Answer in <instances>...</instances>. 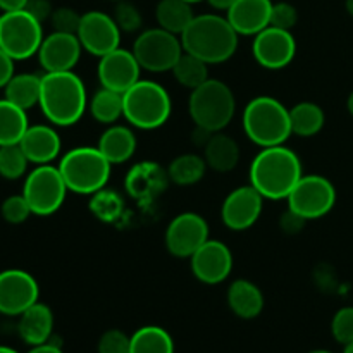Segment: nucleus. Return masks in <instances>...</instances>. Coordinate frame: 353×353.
Wrapping results in <instances>:
<instances>
[{
	"label": "nucleus",
	"mask_w": 353,
	"mask_h": 353,
	"mask_svg": "<svg viewBox=\"0 0 353 353\" xmlns=\"http://www.w3.org/2000/svg\"><path fill=\"white\" fill-rule=\"evenodd\" d=\"M302 176V161L286 145L262 148L250 164V185L268 200L288 199Z\"/></svg>",
	"instance_id": "f257e3e1"
},
{
	"label": "nucleus",
	"mask_w": 353,
	"mask_h": 353,
	"mask_svg": "<svg viewBox=\"0 0 353 353\" xmlns=\"http://www.w3.org/2000/svg\"><path fill=\"white\" fill-rule=\"evenodd\" d=\"M40 109L54 126L68 128L79 123L88 109L83 79L74 71L45 72L41 76Z\"/></svg>",
	"instance_id": "f03ea898"
},
{
	"label": "nucleus",
	"mask_w": 353,
	"mask_h": 353,
	"mask_svg": "<svg viewBox=\"0 0 353 353\" xmlns=\"http://www.w3.org/2000/svg\"><path fill=\"white\" fill-rule=\"evenodd\" d=\"M179 38L185 52L202 59L209 65L230 61L236 54L240 41V34L234 31L228 17L219 14L195 16Z\"/></svg>",
	"instance_id": "7ed1b4c3"
},
{
	"label": "nucleus",
	"mask_w": 353,
	"mask_h": 353,
	"mask_svg": "<svg viewBox=\"0 0 353 353\" xmlns=\"http://www.w3.org/2000/svg\"><path fill=\"white\" fill-rule=\"evenodd\" d=\"M241 124L252 143L261 148L285 145L293 134L290 109L269 95L255 97L247 103Z\"/></svg>",
	"instance_id": "20e7f679"
},
{
	"label": "nucleus",
	"mask_w": 353,
	"mask_h": 353,
	"mask_svg": "<svg viewBox=\"0 0 353 353\" xmlns=\"http://www.w3.org/2000/svg\"><path fill=\"white\" fill-rule=\"evenodd\" d=\"M57 168L69 192L76 195H93L105 188L112 172V164L103 157L99 147L71 148Z\"/></svg>",
	"instance_id": "39448f33"
},
{
	"label": "nucleus",
	"mask_w": 353,
	"mask_h": 353,
	"mask_svg": "<svg viewBox=\"0 0 353 353\" xmlns=\"http://www.w3.org/2000/svg\"><path fill=\"white\" fill-rule=\"evenodd\" d=\"M188 112L196 128L209 133H219L233 121L236 99L230 86L221 79H207L199 88L192 90Z\"/></svg>",
	"instance_id": "423d86ee"
},
{
	"label": "nucleus",
	"mask_w": 353,
	"mask_h": 353,
	"mask_svg": "<svg viewBox=\"0 0 353 353\" xmlns=\"http://www.w3.org/2000/svg\"><path fill=\"white\" fill-rule=\"evenodd\" d=\"M171 112V97L157 81L140 79L124 93V119L138 130L152 131L164 126Z\"/></svg>",
	"instance_id": "0eeeda50"
},
{
	"label": "nucleus",
	"mask_w": 353,
	"mask_h": 353,
	"mask_svg": "<svg viewBox=\"0 0 353 353\" xmlns=\"http://www.w3.org/2000/svg\"><path fill=\"white\" fill-rule=\"evenodd\" d=\"M43 38L41 23L26 9L9 10L0 16V48L14 61L37 55Z\"/></svg>",
	"instance_id": "6e6552de"
},
{
	"label": "nucleus",
	"mask_w": 353,
	"mask_h": 353,
	"mask_svg": "<svg viewBox=\"0 0 353 353\" xmlns=\"http://www.w3.org/2000/svg\"><path fill=\"white\" fill-rule=\"evenodd\" d=\"M68 186L59 168L52 164L37 165L23 186V195L34 216L47 217L57 212L68 195Z\"/></svg>",
	"instance_id": "1a4fd4ad"
},
{
	"label": "nucleus",
	"mask_w": 353,
	"mask_h": 353,
	"mask_svg": "<svg viewBox=\"0 0 353 353\" xmlns=\"http://www.w3.org/2000/svg\"><path fill=\"white\" fill-rule=\"evenodd\" d=\"M183 52L185 48L181 38L162 28L141 31L133 43V54L138 64L150 72L172 71Z\"/></svg>",
	"instance_id": "9d476101"
},
{
	"label": "nucleus",
	"mask_w": 353,
	"mask_h": 353,
	"mask_svg": "<svg viewBox=\"0 0 353 353\" xmlns=\"http://www.w3.org/2000/svg\"><path fill=\"white\" fill-rule=\"evenodd\" d=\"M288 210L303 221L327 216L336 203V188L321 174H303L288 195Z\"/></svg>",
	"instance_id": "9b49d317"
},
{
	"label": "nucleus",
	"mask_w": 353,
	"mask_h": 353,
	"mask_svg": "<svg viewBox=\"0 0 353 353\" xmlns=\"http://www.w3.org/2000/svg\"><path fill=\"white\" fill-rule=\"evenodd\" d=\"M164 240L172 257L190 259L209 240V224L200 214L183 212L169 223Z\"/></svg>",
	"instance_id": "f8f14e48"
},
{
	"label": "nucleus",
	"mask_w": 353,
	"mask_h": 353,
	"mask_svg": "<svg viewBox=\"0 0 353 353\" xmlns=\"http://www.w3.org/2000/svg\"><path fill=\"white\" fill-rule=\"evenodd\" d=\"M252 54L261 68L279 71L288 68L296 54V40L292 31L268 26L252 41Z\"/></svg>",
	"instance_id": "ddd939ff"
},
{
	"label": "nucleus",
	"mask_w": 353,
	"mask_h": 353,
	"mask_svg": "<svg viewBox=\"0 0 353 353\" xmlns=\"http://www.w3.org/2000/svg\"><path fill=\"white\" fill-rule=\"evenodd\" d=\"M78 38L83 50L100 59L119 48L121 30L109 14L102 10H88L81 16Z\"/></svg>",
	"instance_id": "4468645a"
},
{
	"label": "nucleus",
	"mask_w": 353,
	"mask_h": 353,
	"mask_svg": "<svg viewBox=\"0 0 353 353\" xmlns=\"http://www.w3.org/2000/svg\"><path fill=\"white\" fill-rule=\"evenodd\" d=\"M40 299V286L30 272L23 269H6L0 272V314L17 316Z\"/></svg>",
	"instance_id": "2eb2a0df"
},
{
	"label": "nucleus",
	"mask_w": 353,
	"mask_h": 353,
	"mask_svg": "<svg viewBox=\"0 0 353 353\" xmlns=\"http://www.w3.org/2000/svg\"><path fill=\"white\" fill-rule=\"evenodd\" d=\"M264 196L252 185L238 186L224 199L221 207L223 224L231 231H247L261 219Z\"/></svg>",
	"instance_id": "dca6fc26"
},
{
	"label": "nucleus",
	"mask_w": 353,
	"mask_h": 353,
	"mask_svg": "<svg viewBox=\"0 0 353 353\" xmlns=\"http://www.w3.org/2000/svg\"><path fill=\"white\" fill-rule=\"evenodd\" d=\"M192 272L203 285H221L233 272V254L230 247L219 240H207L190 257Z\"/></svg>",
	"instance_id": "f3484780"
},
{
	"label": "nucleus",
	"mask_w": 353,
	"mask_h": 353,
	"mask_svg": "<svg viewBox=\"0 0 353 353\" xmlns=\"http://www.w3.org/2000/svg\"><path fill=\"white\" fill-rule=\"evenodd\" d=\"M141 65L138 64L133 50L116 48L110 54L100 57L97 74L103 88L126 93L133 85L140 81Z\"/></svg>",
	"instance_id": "a211bd4d"
},
{
	"label": "nucleus",
	"mask_w": 353,
	"mask_h": 353,
	"mask_svg": "<svg viewBox=\"0 0 353 353\" xmlns=\"http://www.w3.org/2000/svg\"><path fill=\"white\" fill-rule=\"evenodd\" d=\"M81 52L83 47L78 34L54 31L43 38L37 55L45 72H64L74 69Z\"/></svg>",
	"instance_id": "6ab92c4d"
},
{
	"label": "nucleus",
	"mask_w": 353,
	"mask_h": 353,
	"mask_svg": "<svg viewBox=\"0 0 353 353\" xmlns=\"http://www.w3.org/2000/svg\"><path fill=\"white\" fill-rule=\"evenodd\" d=\"M272 3V0H236L226 17L240 37H255L271 23Z\"/></svg>",
	"instance_id": "aec40b11"
},
{
	"label": "nucleus",
	"mask_w": 353,
	"mask_h": 353,
	"mask_svg": "<svg viewBox=\"0 0 353 353\" xmlns=\"http://www.w3.org/2000/svg\"><path fill=\"white\" fill-rule=\"evenodd\" d=\"M21 148L26 154L28 161L34 165L52 164L59 157L62 141L55 128L47 124H34L30 126L19 141Z\"/></svg>",
	"instance_id": "412c9836"
},
{
	"label": "nucleus",
	"mask_w": 353,
	"mask_h": 353,
	"mask_svg": "<svg viewBox=\"0 0 353 353\" xmlns=\"http://www.w3.org/2000/svg\"><path fill=\"white\" fill-rule=\"evenodd\" d=\"M168 179V172H164V169L159 164L140 162L128 172L126 190L134 200L148 202V200H154L165 188Z\"/></svg>",
	"instance_id": "4be33fe9"
},
{
	"label": "nucleus",
	"mask_w": 353,
	"mask_h": 353,
	"mask_svg": "<svg viewBox=\"0 0 353 353\" xmlns=\"http://www.w3.org/2000/svg\"><path fill=\"white\" fill-rule=\"evenodd\" d=\"M17 333L21 340L30 347L50 341L52 333H54V312L50 307L38 300L30 309L24 310L19 316Z\"/></svg>",
	"instance_id": "5701e85b"
},
{
	"label": "nucleus",
	"mask_w": 353,
	"mask_h": 353,
	"mask_svg": "<svg viewBox=\"0 0 353 353\" xmlns=\"http://www.w3.org/2000/svg\"><path fill=\"white\" fill-rule=\"evenodd\" d=\"M228 307L236 317L245 321L255 319L264 310V293L255 283L248 279H236L226 293Z\"/></svg>",
	"instance_id": "b1692460"
},
{
	"label": "nucleus",
	"mask_w": 353,
	"mask_h": 353,
	"mask_svg": "<svg viewBox=\"0 0 353 353\" xmlns=\"http://www.w3.org/2000/svg\"><path fill=\"white\" fill-rule=\"evenodd\" d=\"M137 137L133 130L124 124H110L102 133L99 140V150L102 152L103 157L112 165L124 164L130 161L137 152Z\"/></svg>",
	"instance_id": "393cba45"
},
{
	"label": "nucleus",
	"mask_w": 353,
	"mask_h": 353,
	"mask_svg": "<svg viewBox=\"0 0 353 353\" xmlns=\"http://www.w3.org/2000/svg\"><path fill=\"white\" fill-rule=\"evenodd\" d=\"M203 152L207 165L216 172L233 171L240 162V147L236 140L224 134L223 131L210 134L203 145Z\"/></svg>",
	"instance_id": "a878e982"
},
{
	"label": "nucleus",
	"mask_w": 353,
	"mask_h": 353,
	"mask_svg": "<svg viewBox=\"0 0 353 353\" xmlns=\"http://www.w3.org/2000/svg\"><path fill=\"white\" fill-rule=\"evenodd\" d=\"M3 90H6L3 99L28 112V110L40 103L41 76L30 74V72L14 74L10 81L3 86Z\"/></svg>",
	"instance_id": "bb28decb"
},
{
	"label": "nucleus",
	"mask_w": 353,
	"mask_h": 353,
	"mask_svg": "<svg viewBox=\"0 0 353 353\" xmlns=\"http://www.w3.org/2000/svg\"><path fill=\"white\" fill-rule=\"evenodd\" d=\"M195 14L192 3L185 0H161L155 7V19L159 28L181 37L183 31L190 26Z\"/></svg>",
	"instance_id": "cd10ccee"
},
{
	"label": "nucleus",
	"mask_w": 353,
	"mask_h": 353,
	"mask_svg": "<svg viewBox=\"0 0 353 353\" xmlns=\"http://www.w3.org/2000/svg\"><path fill=\"white\" fill-rule=\"evenodd\" d=\"M290 123H292L293 134L310 138L323 131L326 116H324L323 107L317 105V103L300 102L290 109Z\"/></svg>",
	"instance_id": "c85d7f7f"
},
{
	"label": "nucleus",
	"mask_w": 353,
	"mask_h": 353,
	"mask_svg": "<svg viewBox=\"0 0 353 353\" xmlns=\"http://www.w3.org/2000/svg\"><path fill=\"white\" fill-rule=\"evenodd\" d=\"M30 128L26 110L9 100H0V147L19 143Z\"/></svg>",
	"instance_id": "c756f323"
},
{
	"label": "nucleus",
	"mask_w": 353,
	"mask_h": 353,
	"mask_svg": "<svg viewBox=\"0 0 353 353\" xmlns=\"http://www.w3.org/2000/svg\"><path fill=\"white\" fill-rule=\"evenodd\" d=\"M90 114L100 124H116L124 117V93L114 92L109 88H100L88 103Z\"/></svg>",
	"instance_id": "7c9ffc66"
},
{
	"label": "nucleus",
	"mask_w": 353,
	"mask_h": 353,
	"mask_svg": "<svg viewBox=\"0 0 353 353\" xmlns=\"http://www.w3.org/2000/svg\"><path fill=\"white\" fill-rule=\"evenodd\" d=\"M205 159L196 154H183L172 159L168 168V176L174 185L178 186H192L202 181L207 171Z\"/></svg>",
	"instance_id": "2f4dec72"
},
{
	"label": "nucleus",
	"mask_w": 353,
	"mask_h": 353,
	"mask_svg": "<svg viewBox=\"0 0 353 353\" xmlns=\"http://www.w3.org/2000/svg\"><path fill=\"white\" fill-rule=\"evenodd\" d=\"M130 353H174V341L164 327L143 326L131 334Z\"/></svg>",
	"instance_id": "473e14b6"
},
{
	"label": "nucleus",
	"mask_w": 353,
	"mask_h": 353,
	"mask_svg": "<svg viewBox=\"0 0 353 353\" xmlns=\"http://www.w3.org/2000/svg\"><path fill=\"white\" fill-rule=\"evenodd\" d=\"M90 196L92 199H90L88 209L95 219L105 224L117 223L121 219L124 212V200L116 190L102 188Z\"/></svg>",
	"instance_id": "72a5a7b5"
},
{
	"label": "nucleus",
	"mask_w": 353,
	"mask_h": 353,
	"mask_svg": "<svg viewBox=\"0 0 353 353\" xmlns=\"http://www.w3.org/2000/svg\"><path fill=\"white\" fill-rule=\"evenodd\" d=\"M171 72L179 85L188 90H195L209 79V64L188 52H183Z\"/></svg>",
	"instance_id": "f704fd0d"
},
{
	"label": "nucleus",
	"mask_w": 353,
	"mask_h": 353,
	"mask_svg": "<svg viewBox=\"0 0 353 353\" xmlns=\"http://www.w3.org/2000/svg\"><path fill=\"white\" fill-rule=\"evenodd\" d=\"M28 164H30V161H28L26 154L19 143L0 147V176L3 179L14 181V179L23 178Z\"/></svg>",
	"instance_id": "c9c22d12"
},
{
	"label": "nucleus",
	"mask_w": 353,
	"mask_h": 353,
	"mask_svg": "<svg viewBox=\"0 0 353 353\" xmlns=\"http://www.w3.org/2000/svg\"><path fill=\"white\" fill-rule=\"evenodd\" d=\"M112 17L119 26L121 33H137L143 26V17H141L140 9L128 0L117 2Z\"/></svg>",
	"instance_id": "e433bc0d"
},
{
	"label": "nucleus",
	"mask_w": 353,
	"mask_h": 353,
	"mask_svg": "<svg viewBox=\"0 0 353 353\" xmlns=\"http://www.w3.org/2000/svg\"><path fill=\"white\" fill-rule=\"evenodd\" d=\"M331 334L340 345L353 341V307H341L331 321Z\"/></svg>",
	"instance_id": "4c0bfd02"
},
{
	"label": "nucleus",
	"mask_w": 353,
	"mask_h": 353,
	"mask_svg": "<svg viewBox=\"0 0 353 353\" xmlns=\"http://www.w3.org/2000/svg\"><path fill=\"white\" fill-rule=\"evenodd\" d=\"M0 212H2L3 219L10 224H23L33 214L31 212L30 203L24 199L23 193L21 195H12L3 200Z\"/></svg>",
	"instance_id": "58836bf2"
},
{
	"label": "nucleus",
	"mask_w": 353,
	"mask_h": 353,
	"mask_svg": "<svg viewBox=\"0 0 353 353\" xmlns=\"http://www.w3.org/2000/svg\"><path fill=\"white\" fill-rule=\"evenodd\" d=\"M81 16L83 14L76 12L71 7H59V9H54L50 16L52 28H54V31H59V33L78 34Z\"/></svg>",
	"instance_id": "ea45409f"
},
{
	"label": "nucleus",
	"mask_w": 353,
	"mask_h": 353,
	"mask_svg": "<svg viewBox=\"0 0 353 353\" xmlns=\"http://www.w3.org/2000/svg\"><path fill=\"white\" fill-rule=\"evenodd\" d=\"M296 23H299V10H296V7L293 6V3L290 2L272 3L271 23H269V26L292 31Z\"/></svg>",
	"instance_id": "a19ab883"
},
{
	"label": "nucleus",
	"mask_w": 353,
	"mask_h": 353,
	"mask_svg": "<svg viewBox=\"0 0 353 353\" xmlns=\"http://www.w3.org/2000/svg\"><path fill=\"white\" fill-rule=\"evenodd\" d=\"M131 336L121 330H109L100 336L99 353H130Z\"/></svg>",
	"instance_id": "79ce46f5"
},
{
	"label": "nucleus",
	"mask_w": 353,
	"mask_h": 353,
	"mask_svg": "<svg viewBox=\"0 0 353 353\" xmlns=\"http://www.w3.org/2000/svg\"><path fill=\"white\" fill-rule=\"evenodd\" d=\"M24 9H26L31 16L37 17L41 24L47 19L50 21L52 12H54V7H52L50 0H28Z\"/></svg>",
	"instance_id": "37998d69"
},
{
	"label": "nucleus",
	"mask_w": 353,
	"mask_h": 353,
	"mask_svg": "<svg viewBox=\"0 0 353 353\" xmlns=\"http://www.w3.org/2000/svg\"><path fill=\"white\" fill-rule=\"evenodd\" d=\"M14 76V59L10 55H7L6 52L0 48V88L7 85L10 81V78Z\"/></svg>",
	"instance_id": "c03bdc74"
},
{
	"label": "nucleus",
	"mask_w": 353,
	"mask_h": 353,
	"mask_svg": "<svg viewBox=\"0 0 353 353\" xmlns=\"http://www.w3.org/2000/svg\"><path fill=\"white\" fill-rule=\"evenodd\" d=\"M28 353H64L59 345L52 343V341H47V343L37 345V347H31Z\"/></svg>",
	"instance_id": "a18cd8bd"
},
{
	"label": "nucleus",
	"mask_w": 353,
	"mask_h": 353,
	"mask_svg": "<svg viewBox=\"0 0 353 353\" xmlns=\"http://www.w3.org/2000/svg\"><path fill=\"white\" fill-rule=\"evenodd\" d=\"M28 0H0V9L2 12H9V10H21L24 9Z\"/></svg>",
	"instance_id": "49530a36"
},
{
	"label": "nucleus",
	"mask_w": 353,
	"mask_h": 353,
	"mask_svg": "<svg viewBox=\"0 0 353 353\" xmlns=\"http://www.w3.org/2000/svg\"><path fill=\"white\" fill-rule=\"evenodd\" d=\"M234 2H236V0H207V3H209L212 9L224 10V12H228V10H230V7L233 6Z\"/></svg>",
	"instance_id": "de8ad7c7"
},
{
	"label": "nucleus",
	"mask_w": 353,
	"mask_h": 353,
	"mask_svg": "<svg viewBox=\"0 0 353 353\" xmlns=\"http://www.w3.org/2000/svg\"><path fill=\"white\" fill-rule=\"evenodd\" d=\"M347 109L348 112H350V116L353 117V92L348 95V100H347Z\"/></svg>",
	"instance_id": "09e8293b"
},
{
	"label": "nucleus",
	"mask_w": 353,
	"mask_h": 353,
	"mask_svg": "<svg viewBox=\"0 0 353 353\" xmlns=\"http://www.w3.org/2000/svg\"><path fill=\"white\" fill-rule=\"evenodd\" d=\"M345 9L353 17V0H345Z\"/></svg>",
	"instance_id": "8fccbe9b"
},
{
	"label": "nucleus",
	"mask_w": 353,
	"mask_h": 353,
	"mask_svg": "<svg viewBox=\"0 0 353 353\" xmlns=\"http://www.w3.org/2000/svg\"><path fill=\"white\" fill-rule=\"evenodd\" d=\"M0 353H19V352H16L10 347H3V345H0Z\"/></svg>",
	"instance_id": "3c124183"
},
{
	"label": "nucleus",
	"mask_w": 353,
	"mask_h": 353,
	"mask_svg": "<svg viewBox=\"0 0 353 353\" xmlns=\"http://www.w3.org/2000/svg\"><path fill=\"white\" fill-rule=\"evenodd\" d=\"M343 353H353V341H352V343L345 345V347H343Z\"/></svg>",
	"instance_id": "603ef678"
},
{
	"label": "nucleus",
	"mask_w": 353,
	"mask_h": 353,
	"mask_svg": "<svg viewBox=\"0 0 353 353\" xmlns=\"http://www.w3.org/2000/svg\"><path fill=\"white\" fill-rule=\"evenodd\" d=\"M309 353H333V352H330V350H323V348H319V350H312V352H309Z\"/></svg>",
	"instance_id": "864d4df0"
},
{
	"label": "nucleus",
	"mask_w": 353,
	"mask_h": 353,
	"mask_svg": "<svg viewBox=\"0 0 353 353\" xmlns=\"http://www.w3.org/2000/svg\"><path fill=\"white\" fill-rule=\"evenodd\" d=\"M185 2H188V3H200V2H203V0H185Z\"/></svg>",
	"instance_id": "5fc2aeb1"
},
{
	"label": "nucleus",
	"mask_w": 353,
	"mask_h": 353,
	"mask_svg": "<svg viewBox=\"0 0 353 353\" xmlns=\"http://www.w3.org/2000/svg\"><path fill=\"white\" fill-rule=\"evenodd\" d=\"M114 2H121V0H114Z\"/></svg>",
	"instance_id": "6e6d98bb"
}]
</instances>
